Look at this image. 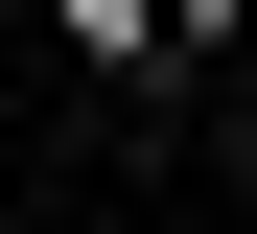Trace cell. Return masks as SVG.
Wrapping results in <instances>:
<instances>
[{
	"label": "cell",
	"mask_w": 257,
	"mask_h": 234,
	"mask_svg": "<svg viewBox=\"0 0 257 234\" xmlns=\"http://www.w3.org/2000/svg\"><path fill=\"white\" fill-rule=\"evenodd\" d=\"M47 47H94V70H141V47H164V0H47Z\"/></svg>",
	"instance_id": "1"
}]
</instances>
